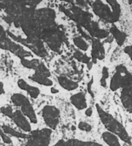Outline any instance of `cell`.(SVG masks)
Masks as SVG:
<instances>
[{"mask_svg": "<svg viewBox=\"0 0 132 146\" xmlns=\"http://www.w3.org/2000/svg\"><path fill=\"white\" fill-rule=\"evenodd\" d=\"M125 52L130 56V58L132 60V45H129V46H126L125 48Z\"/></svg>", "mask_w": 132, "mask_h": 146, "instance_id": "cell-29", "label": "cell"}, {"mask_svg": "<svg viewBox=\"0 0 132 146\" xmlns=\"http://www.w3.org/2000/svg\"><path fill=\"white\" fill-rule=\"evenodd\" d=\"M42 115H43V118H44L45 124L49 127L55 129L59 124L60 111L55 106H52V105L44 106L42 110Z\"/></svg>", "mask_w": 132, "mask_h": 146, "instance_id": "cell-7", "label": "cell"}, {"mask_svg": "<svg viewBox=\"0 0 132 146\" xmlns=\"http://www.w3.org/2000/svg\"><path fill=\"white\" fill-rule=\"evenodd\" d=\"M51 130L49 128H44L32 132L29 141L25 146H47L50 142Z\"/></svg>", "mask_w": 132, "mask_h": 146, "instance_id": "cell-6", "label": "cell"}, {"mask_svg": "<svg viewBox=\"0 0 132 146\" xmlns=\"http://www.w3.org/2000/svg\"><path fill=\"white\" fill-rule=\"evenodd\" d=\"M53 146H102L97 143L93 142H83L76 139L70 140H60Z\"/></svg>", "mask_w": 132, "mask_h": 146, "instance_id": "cell-15", "label": "cell"}, {"mask_svg": "<svg viewBox=\"0 0 132 146\" xmlns=\"http://www.w3.org/2000/svg\"><path fill=\"white\" fill-rule=\"evenodd\" d=\"M110 32L113 34L114 38H115V40L119 45H122L125 43V41L126 39V34L125 33L121 32L116 26L113 25L110 28Z\"/></svg>", "mask_w": 132, "mask_h": 146, "instance_id": "cell-18", "label": "cell"}, {"mask_svg": "<svg viewBox=\"0 0 132 146\" xmlns=\"http://www.w3.org/2000/svg\"><path fill=\"white\" fill-rule=\"evenodd\" d=\"M30 80H32L33 82L38 83L40 85L45 86H51L53 85V82L51 80H50L48 77H45L44 75L36 72L32 76L30 77Z\"/></svg>", "mask_w": 132, "mask_h": 146, "instance_id": "cell-19", "label": "cell"}, {"mask_svg": "<svg viewBox=\"0 0 132 146\" xmlns=\"http://www.w3.org/2000/svg\"><path fill=\"white\" fill-rule=\"evenodd\" d=\"M91 56L94 61L102 60L105 57V49H104L103 44L99 39L95 38L92 41Z\"/></svg>", "mask_w": 132, "mask_h": 146, "instance_id": "cell-11", "label": "cell"}, {"mask_svg": "<svg viewBox=\"0 0 132 146\" xmlns=\"http://www.w3.org/2000/svg\"><path fill=\"white\" fill-rule=\"evenodd\" d=\"M0 136H1V138H2V139H3V141L5 144H11V143H12L10 137H9L8 134H5L3 132L2 133V134H1Z\"/></svg>", "mask_w": 132, "mask_h": 146, "instance_id": "cell-28", "label": "cell"}, {"mask_svg": "<svg viewBox=\"0 0 132 146\" xmlns=\"http://www.w3.org/2000/svg\"><path fill=\"white\" fill-rule=\"evenodd\" d=\"M5 91H4V86H3V83L2 81H0V95H3L4 94Z\"/></svg>", "mask_w": 132, "mask_h": 146, "instance_id": "cell-30", "label": "cell"}, {"mask_svg": "<svg viewBox=\"0 0 132 146\" xmlns=\"http://www.w3.org/2000/svg\"><path fill=\"white\" fill-rule=\"evenodd\" d=\"M79 128L81 131H84V132H90L92 130V126L90 125L89 123L85 122V121H81L79 124Z\"/></svg>", "mask_w": 132, "mask_h": 146, "instance_id": "cell-27", "label": "cell"}, {"mask_svg": "<svg viewBox=\"0 0 132 146\" xmlns=\"http://www.w3.org/2000/svg\"><path fill=\"white\" fill-rule=\"evenodd\" d=\"M57 80H58L59 85L62 88H64L65 90H67V91H73L79 87V84L77 82H75L65 76H59L57 78Z\"/></svg>", "mask_w": 132, "mask_h": 146, "instance_id": "cell-16", "label": "cell"}, {"mask_svg": "<svg viewBox=\"0 0 132 146\" xmlns=\"http://www.w3.org/2000/svg\"><path fill=\"white\" fill-rule=\"evenodd\" d=\"M55 12L50 8L39 9L35 12V20L39 27L45 29L55 27Z\"/></svg>", "mask_w": 132, "mask_h": 146, "instance_id": "cell-5", "label": "cell"}, {"mask_svg": "<svg viewBox=\"0 0 132 146\" xmlns=\"http://www.w3.org/2000/svg\"><path fill=\"white\" fill-rule=\"evenodd\" d=\"M85 115H87V116H91V115H92V109H88V110H86V111H85Z\"/></svg>", "mask_w": 132, "mask_h": 146, "instance_id": "cell-31", "label": "cell"}, {"mask_svg": "<svg viewBox=\"0 0 132 146\" xmlns=\"http://www.w3.org/2000/svg\"><path fill=\"white\" fill-rule=\"evenodd\" d=\"M73 57L75 60H77L78 62H80L89 63L90 62V57L88 56L87 55L84 54L83 52L79 51V50H76L73 53Z\"/></svg>", "mask_w": 132, "mask_h": 146, "instance_id": "cell-24", "label": "cell"}, {"mask_svg": "<svg viewBox=\"0 0 132 146\" xmlns=\"http://www.w3.org/2000/svg\"><path fill=\"white\" fill-rule=\"evenodd\" d=\"M2 133H3V130H2V128L0 127V135L2 134Z\"/></svg>", "mask_w": 132, "mask_h": 146, "instance_id": "cell-33", "label": "cell"}, {"mask_svg": "<svg viewBox=\"0 0 132 146\" xmlns=\"http://www.w3.org/2000/svg\"><path fill=\"white\" fill-rule=\"evenodd\" d=\"M0 111L3 114V115H7V116H9V117H12V115H13V114H14V110H13V109L10 107V106H3V107H2L1 108V110H0Z\"/></svg>", "mask_w": 132, "mask_h": 146, "instance_id": "cell-26", "label": "cell"}, {"mask_svg": "<svg viewBox=\"0 0 132 146\" xmlns=\"http://www.w3.org/2000/svg\"><path fill=\"white\" fill-rule=\"evenodd\" d=\"M96 110L102 122L103 123L105 127L109 131V133L114 134L115 136H118L124 142L131 144L130 136L128 135L125 127L111 115H109L104 110H102L99 105H96Z\"/></svg>", "mask_w": 132, "mask_h": 146, "instance_id": "cell-2", "label": "cell"}, {"mask_svg": "<svg viewBox=\"0 0 132 146\" xmlns=\"http://www.w3.org/2000/svg\"><path fill=\"white\" fill-rule=\"evenodd\" d=\"M11 101L12 103L15 105V106H18V107H22L27 104L30 103L29 99L23 94L21 93H15L11 96Z\"/></svg>", "mask_w": 132, "mask_h": 146, "instance_id": "cell-20", "label": "cell"}, {"mask_svg": "<svg viewBox=\"0 0 132 146\" xmlns=\"http://www.w3.org/2000/svg\"><path fill=\"white\" fill-rule=\"evenodd\" d=\"M71 103L78 110H84L87 107V103H86V98L85 95L83 92H79L76 94H73L71 98Z\"/></svg>", "mask_w": 132, "mask_h": 146, "instance_id": "cell-13", "label": "cell"}, {"mask_svg": "<svg viewBox=\"0 0 132 146\" xmlns=\"http://www.w3.org/2000/svg\"><path fill=\"white\" fill-rule=\"evenodd\" d=\"M109 76V72H108V68L104 67L103 69H102V79H101V85L105 87L106 86V82H107V79L108 78Z\"/></svg>", "mask_w": 132, "mask_h": 146, "instance_id": "cell-25", "label": "cell"}, {"mask_svg": "<svg viewBox=\"0 0 132 146\" xmlns=\"http://www.w3.org/2000/svg\"><path fill=\"white\" fill-rule=\"evenodd\" d=\"M11 119L15 123V125L19 128L23 130L24 132H31L32 131L30 122L28 121L27 118L23 115V113L20 110L14 111V114H13Z\"/></svg>", "mask_w": 132, "mask_h": 146, "instance_id": "cell-9", "label": "cell"}, {"mask_svg": "<svg viewBox=\"0 0 132 146\" xmlns=\"http://www.w3.org/2000/svg\"><path fill=\"white\" fill-rule=\"evenodd\" d=\"M129 74L128 70L126 68L123 66H119L116 69V73L114 74L111 82H110V88L112 91H117L119 88H123L125 79Z\"/></svg>", "mask_w": 132, "mask_h": 146, "instance_id": "cell-8", "label": "cell"}, {"mask_svg": "<svg viewBox=\"0 0 132 146\" xmlns=\"http://www.w3.org/2000/svg\"><path fill=\"white\" fill-rule=\"evenodd\" d=\"M17 86L20 90H23L25 92H26L28 93V95H30L31 98H37L39 94H40V91L38 87L30 86L26 83V81H25L23 79H19L17 81Z\"/></svg>", "mask_w": 132, "mask_h": 146, "instance_id": "cell-12", "label": "cell"}, {"mask_svg": "<svg viewBox=\"0 0 132 146\" xmlns=\"http://www.w3.org/2000/svg\"><path fill=\"white\" fill-rule=\"evenodd\" d=\"M94 13L102 20L108 22H116L121 15L120 5L116 1H95L91 3Z\"/></svg>", "mask_w": 132, "mask_h": 146, "instance_id": "cell-1", "label": "cell"}, {"mask_svg": "<svg viewBox=\"0 0 132 146\" xmlns=\"http://www.w3.org/2000/svg\"><path fill=\"white\" fill-rule=\"evenodd\" d=\"M73 42L74 44V45L76 47H78L79 50H83V51H85L88 50L89 48V44L88 43L86 42L85 39H84L83 38L81 37H75L73 39Z\"/></svg>", "mask_w": 132, "mask_h": 146, "instance_id": "cell-23", "label": "cell"}, {"mask_svg": "<svg viewBox=\"0 0 132 146\" xmlns=\"http://www.w3.org/2000/svg\"><path fill=\"white\" fill-rule=\"evenodd\" d=\"M91 36L95 37L96 39H99V38H105L108 36V33L104 30V29H102L100 27H99V24L98 22L95 21H92V22L90 24V26L85 29Z\"/></svg>", "mask_w": 132, "mask_h": 146, "instance_id": "cell-10", "label": "cell"}, {"mask_svg": "<svg viewBox=\"0 0 132 146\" xmlns=\"http://www.w3.org/2000/svg\"><path fill=\"white\" fill-rule=\"evenodd\" d=\"M121 102L124 107L130 112H132V90L125 87L121 92Z\"/></svg>", "mask_w": 132, "mask_h": 146, "instance_id": "cell-14", "label": "cell"}, {"mask_svg": "<svg viewBox=\"0 0 132 146\" xmlns=\"http://www.w3.org/2000/svg\"><path fill=\"white\" fill-rule=\"evenodd\" d=\"M20 111L23 113V115L27 117L32 123H37L38 122V119H37V116H36V114H35V111L32 106V104L29 103L24 106L21 107L20 109Z\"/></svg>", "mask_w": 132, "mask_h": 146, "instance_id": "cell-17", "label": "cell"}, {"mask_svg": "<svg viewBox=\"0 0 132 146\" xmlns=\"http://www.w3.org/2000/svg\"><path fill=\"white\" fill-rule=\"evenodd\" d=\"M40 38L54 51H59L65 40V33L62 28L53 27L43 29L40 32Z\"/></svg>", "mask_w": 132, "mask_h": 146, "instance_id": "cell-3", "label": "cell"}, {"mask_svg": "<svg viewBox=\"0 0 132 146\" xmlns=\"http://www.w3.org/2000/svg\"><path fill=\"white\" fill-rule=\"evenodd\" d=\"M2 130L3 132L5 133V134H8V135H10V136H13V137H15V138H20V139H29L30 138V135H27V134H25L23 133H20L6 125H3L2 127Z\"/></svg>", "mask_w": 132, "mask_h": 146, "instance_id": "cell-21", "label": "cell"}, {"mask_svg": "<svg viewBox=\"0 0 132 146\" xmlns=\"http://www.w3.org/2000/svg\"><path fill=\"white\" fill-rule=\"evenodd\" d=\"M102 139L109 146H121V145L119 144L118 137L109 132L103 133Z\"/></svg>", "mask_w": 132, "mask_h": 146, "instance_id": "cell-22", "label": "cell"}, {"mask_svg": "<svg viewBox=\"0 0 132 146\" xmlns=\"http://www.w3.org/2000/svg\"><path fill=\"white\" fill-rule=\"evenodd\" d=\"M3 34H5V33H4V30H3V27L0 25V35H3Z\"/></svg>", "mask_w": 132, "mask_h": 146, "instance_id": "cell-32", "label": "cell"}, {"mask_svg": "<svg viewBox=\"0 0 132 146\" xmlns=\"http://www.w3.org/2000/svg\"><path fill=\"white\" fill-rule=\"evenodd\" d=\"M64 14L67 15L69 18L76 21L79 26L86 29L90 24L92 22V15L89 12H86L83 10L79 6H72L70 9H66V8H61Z\"/></svg>", "mask_w": 132, "mask_h": 146, "instance_id": "cell-4", "label": "cell"}]
</instances>
